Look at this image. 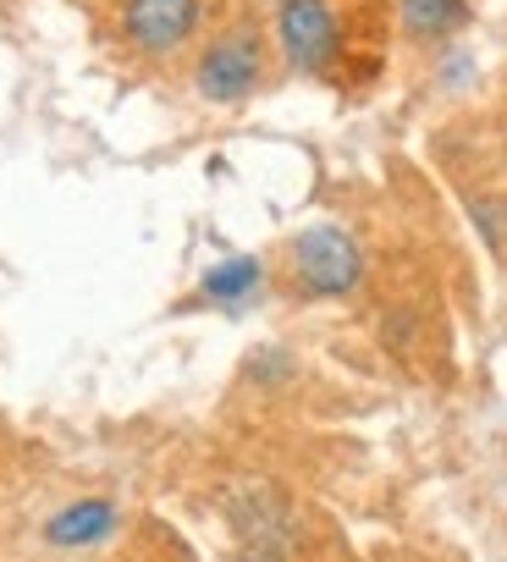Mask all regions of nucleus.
I'll return each mask as SVG.
<instances>
[{
  "label": "nucleus",
  "instance_id": "obj_7",
  "mask_svg": "<svg viewBox=\"0 0 507 562\" xmlns=\"http://www.w3.org/2000/svg\"><path fill=\"white\" fill-rule=\"evenodd\" d=\"M397 23H403L408 40L436 45V40H452L469 23V0H397Z\"/></svg>",
  "mask_w": 507,
  "mask_h": 562
},
{
  "label": "nucleus",
  "instance_id": "obj_8",
  "mask_svg": "<svg viewBox=\"0 0 507 562\" xmlns=\"http://www.w3.org/2000/svg\"><path fill=\"white\" fill-rule=\"evenodd\" d=\"M260 281H266V265L254 259V254H237V259H221L215 270H204L199 293L210 304H243V299L260 293Z\"/></svg>",
  "mask_w": 507,
  "mask_h": 562
},
{
  "label": "nucleus",
  "instance_id": "obj_3",
  "mask_svg": "<svg viewBox=\"0 0 507 562\" xmlns=\"http://www.w3.org/2000/svg\"><path fill=\"white\" fill-rule=\"evenodd\" d=\"M277 45H282L288 67L326 72L342 50V23L326 0H288V7H277Z\"/></svg>",
  "mask_w": 507,
  "mask_h": 562
},
{
  "label": "nucleus",
  "instance_id": "obj_4",
  "mask_svg": "<svg viewBox=\"0 0 507 562\" xmlns=\"http://www.w3.org/2000/svg\"><path fill=\"white\" fill-rule=\"evenodd\" d=\"M204 29V0H127L122 40L138 56H177Z\"/></svg>",
  "mask_w": 507,
  "mask_h": 562
},
{
  "label": "nucleus",
  "instance_id": "obj_6",
  "mask_svg": "<svg viewBox=\"0 0 507 562\" xmlns=\"http://www.w3.org/2000/svg\"><path fill=\"white\" fill-rule=\"evenodd\" d=\"M116 529V507L111 502H100V496H89V502H72V507H61L50 524H45V540L50 546H94V540H105Z\"/></svg>",
  "mask_w": 507,
  "mask_h": 562
},
{
  "label": "nucleus",
  "instance_id": "obj_5",
  "mask_svg": "<svg viewBox=\"0 0 507 562\" xmlns=\"http://www.w3.org/2000/svg\"><path fill=\"white\" fill-rule=\"evenodd\" d=\"M226 513H232L237 540L254 551H288L293 546V507L277 485H243Z\"/></svg>",
  "mask_w": 507,
  "mask_h": 562
},
{
  "label": "nucleus",
  "instance_id": "obj_2",
  "mask_svg": "<svg viewBox=\"0 0 507 562\" xmlns=\"http://www.w3.org/2000/svg\"><path fill=\"white\" fill-rule=\"evenodd\" d=\"M293 259V281L304 299H348L364 276V254L342 226H309L293 237L288 248Z\"/></svg>",
  "mask_w": 507,
  "mask_h": 562
},
{
  "label": "nucleus",
  "instance_id": "obj_9",
  "mask_svg": "<svg viewBox=\"0 0 507 562\" xmlns=\"http://www.w3.org/2000/svg\"><path fill=\"white\" fill-rule=\"evenodd\" d=\"M271 7H288V0H271Z\"/></svg>",
  "mask_w": 507,
  "mask_h": 562
},
{
  "label": "nucleus",
  "instance_id": "obj_1",
  "mask_svg": "<svg viewBox=\"0 0 507 562\" xmlns=\"http://www.w3.org/2000/svg\"><path fill=\"white\" fill-rule=\"evenodd\" d=\"M266 83V34L254 23H232L221 29L199 67H193V89L210 100V105H243L254 89Z\"/></svg>",
  "mask_w": 507,
  "mask_h": 562
}]
</instances>
